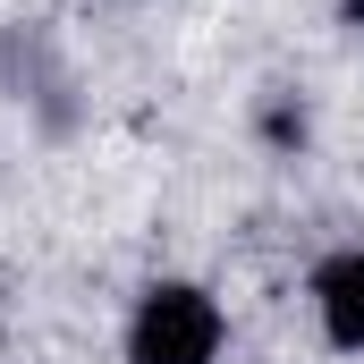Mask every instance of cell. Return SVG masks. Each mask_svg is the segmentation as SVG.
<instances>
[{
  "mask_svg": "<svg viewBox=\"0 0 364 364\" xmlns=\"http://www.w3.org/2000/svg\"><path fill=\"white\" fill-rule=\"evenodd\" d=\"M339 9H348V26H356V34H364V0H339Z\"/></svg>",
  "mask_w": 364,
  "mask_h": 364,
  "instance_id": "4",
  "label": "cell"
},
{
  "mask_svg": "<svg viewBox=\"0 0 364 364\" xmlns=\"http://www.w3.org/2000/svg\"><path fill=\"white\" fill-rule=\"evenodd\" d=\"M263 127H272V144H296V136H305V110H272Z\"/></svg>",
  "mask_w": 364,
  "mask_h": 364,
  "instance_id": "3",
  "label": "cell"
},
{
  "mask_svg": "<svg viewBox=\"0 0 364 364\" xmlns=\"http://www.w3.org/2000/svg\"><path fill=\"white\" fill-rule=\"evenodd\" d=\"M220 356V305L186 279L144 288L136 322H127V364H212Z\"/></svg>",
  "mask_w": 364,
  "mask_h": 364,
  "instance_id": "1",
  "label": "cell"
},
{
  "mask_svg": "<svg viewBox=\"0 0 364 364\" xmlns=\"http://www.w3.org/2000/svg\"><path fill=\"white\" fill-rule=\"evenodd\" d=\"M314 305H322V331L339 348H364V255H331L314 272Z\"/></svg>",
  "mask_w": 364,
  "mask_h": 364,
  "instance_id": "2",
  "label": "cell"
}]
</instances>
